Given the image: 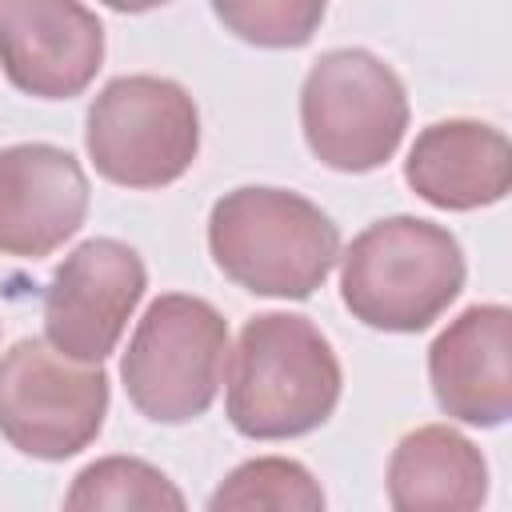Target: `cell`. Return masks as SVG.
Here are the masks:
<instances>
[{"label": "cell", "instance_id": "7c38bea8", "mask_svg": "<svg viewBox=\"0 0 512 512\" xmlns=\"http://www.w3.org/2000/svg\"><path fill=\"white\" fill-rule=\"evenodd\" d=\"M408 188L444 212H472L500 204L512 184V148L496 124L484 120H436L428 124L404 160Z\"/></svg>", "mask_w": 512, "mask_h": 512}, {"label": "cell", "instance_id": "7a4b0ae2", "mask_svg": "<svg viewBox=\"0 0 512 512\" xmlns=\"http://www.w3.org/2000/svg\"><path fill=\"white\" fill-rule=\"evenodd\" d=\"M208 252L252 296L308 300L340 260V228L292 188L244 184L212 204Z\"/></svg>", "mask_w": 512, "mask_h": 512}, {"label": "cell", "instance_id": "52a82bcc", "mask_svg": "<svg viewBox=\"0 0 512 512\" xmlns=\"http://www.w3.org/2000/svg\"><path fill=\"white\" fill-rule=\"evenodd\" d=\"M108 416V376L48 340L24 336L0 356V436L32 460L84 452Z\"/></svg>", "mask_w": 512, "mask_h": 512}, {"label": "cell", "instance_id": "5bb4252c", "mask_svg": "<svg viewBox=\"0 0 512 512\" xmlns=\"http://www.w3.org/2000/svg\"><path fill=\"white\" fill-rule=\"evenodd\" d=\"M212 512H248V508H276V512H316L324 508L320 480L288 456H256L236 464L216 492L208 496Z\"/></svg>", "mask_w": 512, "mask_h": 512}, {"label": "cell", "instance_id": "3957f363", "mask_svg": "<svg viewBox=\"0 0 512 512\" xmlns=\"http://www.w3.org/2000/svg\"><path fill=\"white\" fill-rule=\"evenodd\" d=\"M460 240L420 216L368 224L340 256V300L376 332H424L464 288Z\"/></svg>", "mask_w": 512, "mask_h": 512}, {"label": "cell", "instance_id": "e0dca14e", "mask_svg": "<svg viewBox=\"0 0 512 512\" xmlns=\"http://www.w3.org/2000/svg\"><path fill=\"white\" fill-rule=\"evenodd\" d=\"M100 4H108L112 12H128V16H136V12H152V8H164V4H172V0H100Z\"/></svg>", "mask_w": 512, "mask_h": 512}, {"label": "cell", "instance_id": "8fae6325", "mask_svg": "<svg viewBox=\"0 0 512 512\" xmlns=\"http://www.w3.org/2000/svg\"><path fill=\"white\" fill-rule=\"evenodd\" d=\"M428 380L444 416L500 428L512 416V312L472 304L428 348Z\"/></svg>", "mask_w": 512, "mask_h": 512}, {"label": "cell", "instance_id": "30bf717a", "mask_svg": "<svg viewBox=\"0 0 512 512\" xmlns=\"http://www.w3.org/2000/svg\"><path fill=\"white\" fill-rule=\"evenodd\" d=\"M88 176L68 148H0V256L40 260L64 248L88 216Z\"/></svg>", "mask_w": 512, "mask_h": 512}, {"label": "cell", "instance_id": "9c48e42d", "mask_svg": "<svg viewBox=\"0 0 512 512\" xmlns=\"http://www.w3.org/2000/svg\"><path fill=\"white\" fill-rule=\"evenodd\" d=\"M104 64V24L80 0H0V68L36 100L80 96Z\"/></svg>", "mask_w": 512, "mask_h": 512}, {"label": "cell", "instance_id": "9a60e30c", "mask_svg": "<svg viewBox=\"0 0 512 512\" xmlns=\"http://www.w3.org/2000/svg\"><path fill=\"white\" fill-rule=\"evenodd\" d=\"M64 508H184V492L148 460L100 456L76 472Z\"/></svg>", "mask_w": 512, "mask_h": 512}, {"label": "cell", "instance_id": "8992f818", "mask_svg": "<svg viewBox=\"0 0 512 512\" xmlns=\"http://www.w3.org/2000/svg\"><path fill=\"white\" fill-rule=\"evenodd\" d=\"M84 148L108 184H176L200 152L196 100L168 76H116L88 104Z\"/></svg>", "mask_w": 512, "mask_h": 512}, {"label": "cell", "instance_id": "277c9868", "mask_svg": "<svg viewBox=\"0 0 512 512\" xmlns=\"http://www.w3.org/2000/svg\"><path fill=\"white\" fill-rule=\"evenodd\" d=\"M228 320L200 296H156L120 360L128 404L152 424H188L204 416L224 384Z\"/></svg>", "mask_w": 512, "mask_h": 512}, {"label": "cell", "instance_id": "2e32d148", "mask_svg": "<svg viewBox=\"0 0 512 512\" xmlns=\"http://www.w3.org/2000/svg\"><path fill=\"white\" fill-rule=\"evenodd\" d=\"M216 20L252 48H304L324 24L328 0H208Z\"/></svg>", "mask_w": 512, "mask_h": 512}, {"label": "cell", "instance_id": "ba28073f", "mask_svg": "<svg viewBox=\"0 0 512 512\" xmlns=\"http://www.w3.org/2000/svg\"><path fill=\"white\" fill-rule=\"evenodd\" d=\"M148 268L140 252L112 236L76 244L44 288V340L84 364H104L136 304L144 300Z\"/></svg>", "mask_w": 512, "mask_h": 512}, {"label": "cell", "instance_id": "5b68a950", "mask_svg": "<svg viewBox=\"0 0 512 512\" xmlns=\"http://www.w3.org/2000/svg\"><path fill=\"white\" fill-rule=\"evenodd\" d=\"M300 128L324 168L376 172L396 156L408 128L404 80L368 48H332L300 84Z\"/></svg>", "mask_w": 512, "mask_h": 512}, {"label": "cell", "instance_id": "4fadbf2b", "mask_svg": "<svg viewBox=\"0 0 512 512\" xmlns=\"http://www.w3.org/2000/svg\"><path fill=\"white\" fill-rule=\"evenodd\" d=\"M488 500L484 452L448 424H424L388 456V504L396 512H472Z\"/></svg>", "mask_w": 512, "mask_h": 512}, {"label": "cell", "instance_id": "6da1fadb", "mask_svg": "<svg viewBox=\"0 0 512 512\" xmlns=\"http://www.w3.org/2000/svg\"><path fill=\"white\" fill-rule=\"evenodd\" d=\"M344 372L332 340L296 312L252 316L224 364V412L248 440L316 432L340 404Z\"/></svg>", "mask_w": 512, "mask_h": 512}]
</instances>
